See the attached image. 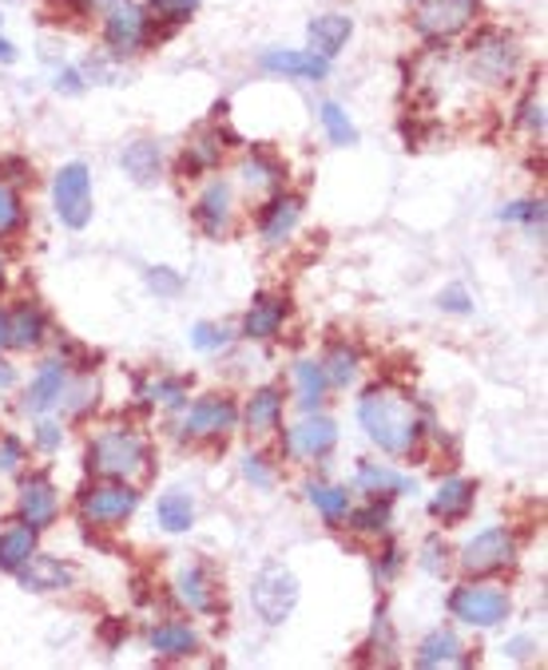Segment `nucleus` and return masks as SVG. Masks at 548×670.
<instances>
[{"mask_svg": "<svg viewBox=\"0 0 548 670\" xmlns=\"http://www.w3.org/2000/svg\"><path fill=\"white\" fill-rule=\"evenodd\" d=\"M358 417H362V429L369 433V441H378V449H386V453L394 456L409 453L421 433L413 401L394 393V389H369L358 404Z\"/></svg>", "mask_w": 548, "mask_h": 670, "instance_id": "f257e3e1", "label": "nucleus"}, {"mask_svg": "<svg viewBox=\"0 0 548 670\" xmlns=\"http://www.w3.org/2000/svg\"><path fill=\"white\" fill-rule=\"evenodd\" d=\"M143 464H148V444L128 429H111L88 444V468L100 476L128 480V476L143 473Z\"/></svg>", "mask_w": 548, "mask_h": 670, "instance_id": "f03ea898", "label": "nucleus"}, {"mask_svg": "<svg viewBox=\"0 0 548 670\" xmlns=\"http://www.w3.org/2000/svg\"><path fill=\"white\" fill-rule=\"evenodd\" d=\"M449 612L469 627H497L508 615V595L497 583H469L449 595Z\"/></svg>", "mask_w": 548, "mask_h": 670, "instance_id": "7ed1b4c3", "label": "nucleus"}, {"mask_svg": "<svg viewBox=\"0 0 548 670\" xmlns=\"http://www.w3.org/2000/svg\"><path fill=\"white\" fill-rule=\"evenodd\" d=\"M56 215H61L64 227L80 230L88 227L92 218V179H88V168L84 163H68V168L56 175Z\"/></svg>", "mask_w": 548, "mask_h": 670, "instance_id": "20e7f679", "label": "nucleus"}, {"mask_svg": "<svg viewBox=\"0 0 548 670\" xmlns=\"http://www.w3.org/2000/svg\"><path fill=\"white\" fill-rule=\"evenodd\" d=\"M250 603H255V612L267 623L290 619L294 603H299V580H294L287 568H267V572L255 580V587H250Z\"/></svg>", "mask_w": 548, "mask_h": 670, "instance_id": "39448f33", "label": "nucleus"}, {"mask_svg": "<svg viewBox=\"0 0 548 670\" xmlns=\"http://www.w3.org/2000/svg\"><path fill=\"white\" fill-rule=\"evenodd\" d=\"M136 504H140V493L128 488V484H96V488H88L80 496V512L88 523L111 528V523H120L123 516L136 512Z\"/></svg>", "mask_w": 548, "mask_h": 670, "instance_id": "423d86ee", "label": "nucleus"}, {"mask_svg": "<svg viewBox=\"0 0 548 670\" xmlns=\"http://www.w3.org/2000/svg\"><path fill=\"white\" fill-rule=\"evenodd\" d=\"M473 12H477V0H421L418 12H413V24H418L421 36L445 40L465 29Z\"/></svg>", "mask_w": 548, "mask_h": 670, "instance_id": "0eeeda50", "label": "nucleus"}, {"mask_svg": "<svg viewBox=\"0 0 548 670\" xmlns=\"http://www.w3.org/2000/svg\"><path fill=\"white\" fill-rule=\"evenodd\" d=\"M517 552V543L505 528H488V532L473 536V540L461 548V568L465 572H493V568H505Z\"/></svg>", "mask_w": 548, "mask_h": 670, "instance_id": "6e6552de", "label": "nucleus"}, {"mask_svg": "<svg viewBox=\"0 0 548 670\" xmlns=\"http://www.w3.org/2000/svg\"><path fill=\"white\" fill-rule=\"evenodd\" d=\"M104 40L116 52H136L148 40V17L136 4H116L108 12V24H104Z\"/></svg>", "mask_w": 548, "mask_h": 670, "instance_id": "1a4fd4ad", "label": "nucleus"}, {"mask_svg": "<svg viewBox=\"0 0 548 670\" xmlns=\"http://www.w3.org/2000/svg\"><path fill=\"white\" fill-rule=\"evenodd\" d=\"M21 520L36 532L56 520V488L49 476H29L21 484Z\"/></svg>", "mask_w": 548, "mask_h": 670, "instance_id": "9d476101", "label": "nucleus"}, {"mask_svg": "<svg viewBox=\"0 0 548 670\" xmlns=\"http://www.w3.org/2000/svg\"><path fill=\"white\" fill-rule=\"evenodd\" d=\"M235 424H239V409H235L227 397H207V401H200L191 409L183 429H187L191 436H211V433H227Z\"/></svg>", "mask_w": 548, "mask_h": 670, "instance_id": "9b49d317", "label": "nucleus"}, {"mask_svg": "<svg viewBox=\"0 0 548 670\" xmlns=\"http://www.w3.org/2000/svg\"><path fill=\"white\" fill-rule=\"evenodd\" d=\"M473 64H477L481 76L505 79L508 72L517 68V44L497 36V32H488V36H481L477 44H473Z\"/></svg>", "mask_w": 548, "mask_h": 670, "instance_id": "f8f14e48", "label": "nucleus"}, {"mask_svg": "<svg viewBox=\"0 0 548 670\" xmlns=\"http://www.w3.org/2000/svg\"><path fill=\"white\" fill-rule=\"evenodd\" d=\"M17 572H21V583L29 587V592H61V587H68L72 583L68 563L52 560V555H36V552H32Z\"/></svg>", "mask_w": 548, "mask_h": 670, "instance_id": "ddd939ff", "label": "nucleus"}, {"mask_svg": "<svg viewBox=\"0 0 548 670\" xmlns=\"http://www.w3.org/2000/svg\"><path fill=\"white\" fill-rule=\"evenodd\" d=\"M262 68L267 72H282V76H294V79H326L330 72V60L319 56V52H267L262 56Z\"/></svg>", "mask_w": 548, "mask_h": 670, "instance_id": "4468645a", "label": "nucleus"}, {"mask_svg": "<svg viewBox=\"0 0 548 670\" xmlns=\"http://www.w3.org/2000/svg\"><path fill=\"white\" fill-rule=\"evenodd\" d=\"M339 441V424L326 421V417H314V421H302L290 429V449L299 456H322L334 449Z\"/></svg>", "mask_w": 548, "mask_h": 670, "instance_id": "2eb2a0df", "label": "nucleus"}, {"mask_svg": "<svg viewBox=\"0 0 548 670\" xmlns=\"http://www.w3.org/2000/svg\"><path fill=\"white\" fill-rule=\"evenodd\" d=\"M350 32H354V24H350V17H339V12H330V17H319V20H310V48L319 52V56H339L342 48H346V40Z\"/></svg>", "mask_w": 548, "mask_h": 670, "instance_id": "dca6fc26", "label": "nucleus"}, {"mask_svg": "<svg viewBox=\"0 0 548 670\" xmlns=\"http://www.w3.org/2000/svg\"><path fill=\"white\" fill-rule=\"evenodd\" d=\"M195 218H200V227L207 230L211 238H219L223 230L230 227V187L227 183H211L203 191L200 207H195Z\"/></svg>", "mask_w": 548, "mask_h": 670, "instance_id": "f3484780", "label": "nucleus"}, {"mask_svg": "<svg viewBox=\"0 0 548 670\" xmlns=\"http://www.w3.org/2000/svg\"><path fill=\"white\" fill-rule=\"evenodd\" d=\"M473 484L469 480H445L438 488V496H433V504H429V512L438 516V520H461V516L469 512V504H473Z\"/></svg>", "mask_w": 548, "mask_h": 670, "instance_id": "a211bd4d", "label": "nucleus"}, {"mask_svg": "<svg viewBox=\"0 0 548 670\" xmlns=\"http://www.w3.org/2000/svg\"><path fill=\"white\" fill-rule=\"evenodd\" d=\"M61 393H64V365L61 361H49L41 374H36V381H32L24 409H29V413H44L49 404L61 401Z\"/></svg>", "mask_w": 548, "mask_h": 670, "instance_id": "6ab92c4d", "label": "nucleus"}, {"mask_svg": "<svg viewBox=\"0 0 548 670\" xmlns=\"http://www.w3.org/2000/svg\"><path fill=\"white\" fill-rule=\"evenodd\" d=\"M299 215H302V203L299 198H279V203H270L267 218H262V238H267L270 247L275 242H282V238L290 235V230L299 227Z\"/></svg>", "mask_w": 548, "mask_h": 670, "instance_id": "aec40b11", "label": "nucleus"}, {"mask_svg": "<svg viewBox=\"0 0 548 670\" xmlns=\"http://www.w3.org/2000/svg\"><path fill=\"white\" fill-rule=\"evenodd\" d=\"M32 552H36V528H29V523L9 528V532L0 536V568L4 572H17Z\"/></svg>", "mask_w": 548, "mask_h": 670, "instance_id": "412c9836", "label": "nucleus"}, {"mask_svg": "<svg viewBox=\"0 0 548 670\" xmlns=\"http://www.w3.org/2000/svg\"><path fill=\"white\" fill-rule=\"evenodd\" d=\"M282 314H287V306H282V302H275V298H259V302L250 306L243 329H247V337H259V342H267V337L279 334Z\"/></svg>", "mask_w": 548, "mask_h": 670, "instance_id": "4be33fe9", "label": "nucleus"}, {"mask_svg": "<svg viewBox=\"0 0 548 670\" xmlns=\"http://www.w3.org/2000/svg\"><path fill=\"white\" fill-rule=\"evenodd\" d=\"M151 647H155L160 655H168V659H183V655L200 651V635L187 631V627L168 623V627H155V631H151Z\"/></svg>", "mask_w": 548, "mask_h": 670, "instance_id": "5701e85b", "label": "nucleus"}, {"mask_svg": "<svg viewBox=\"0 0 548 670\" xmlns=\"http://www.w3.org/2000/svg\"><path fill=\"white\" fill-rule=\"evenodd\" d=\"M279 421H282V393L279 389H259L247 404V424L259 429V433H267V429H275Z\"/></svg>", "mask_w": 548, "mask_h": 670, "instance_id": "b1692460", "label": "nucleus"}, {"mask_svg": "<svg viewBox=\"0 0 548 670\" xmlns=\"http://www.w3.org/2000/svg\"><path fill=\"white\" fill-rule=\"evenodd\" d=\"M358 488H366V493L401 496V493H413V480H406V476H398V473H389V468H382V464H362V468H358Z\"/></svg>", "mask_w": 548, "mask_h": 670, "instance_id": "393cba45", "label": "nucleus"}, {"mask_svg": "<svg viewBox=\"0 0 548 670\" xmlns=\"http://www.w3.org/2000/svg\"><path fill=\"white\" fill-rule=\"evenodd\" d=\"M123 168H128V175L136 179V183H151L155 171H160V148L148 143V139L131 143V148L123 151Z\"/></svg>", "mask_w": 548, "mask_h": 670, "instance_id": "a878e982", "label": "nucleus"}, {"mask_svg": "<svg viewBox=\"0 0 548 670\" xmlns=\"http://www.w3.org/2000/svg\"><path fill=\"white\" fill-rule=\"evenodd\" d=\"M461 642L453 631H433L418 651V667H441V662H458Z\"/></svg>", "mask_w": 548, "mask_h": 670, "instance_id": "bb28decb", "label": "nucleus"}, {"mask_svg": "<svg viewBox=\"0 0 548 670\" xmlns=\"http://www.w3.org/2000/svg\"><path fill=\"white\" fill-rule=\"evenodd\" d=\"M307 496H310V504H314V508H319V512L326 516L330 523H342V520H346V512H350V493H346V488H330V484H310Z\"/></svg>", "mask_w": 548, "mask_h": 670, "instance_id": "cd10ccee", "label": "nucleus"}, {"mask_svg": "<svg viewBox=\"0 0 548 670\" xmlns=\"http://www.w3.org/2000/svg\"><path fill=\"white\" fill-rule=\"evenodd\" d=\"M180 595L195 607V612H215V599H211V580L203 568H187L180 575Z\"/></svg>", "mask_w": 548, "mask_h": 670, "instance_id": "c85d7f7f", "label": "nucleus"}, {"mask_svg": "<svg viewBox=\"0 0 548 670\" xmlns=\"http://www.w3.org/2000/svg\"><path fill=\"white\" fill-rule=\"evenodd\" d=\"M191 520H195V508H191V500L183 493H168L160 500V523L168 528V532H187Z\"/></svg>", "mask_w": 548, "mask_h": 670, "instance_id": "c756f323", "label": "nucleus"}, {"mask_svg": "<svg viewBox=\"0 0 548 670\" xmlns=\"http://www.w3.org/2000/svg\"><path fill=\"white\" fill-rule=\"evenodd\" d=\"M44 334V317L41 310H21L17 317H9V342L21 345V349H29V345H36Z\"/></svg>", "mask_w": 548, "mask_h": 670, "instance_id": "7c9ffc66", "label": "nucleus"}, {"mask_svg": "<svg viewBox=\"0 0 548 670\" xmlns=\"http://www.w3.org/2000/svg\"><path fill=\"white\" fill-rule=\"evenodd\" d=\"M294 377H299V389H302V409H319L322 393H326V369L314 361H302L299 369H294Z\"/></svg>", "mask_w": 548, "mask_h": 670, "instance_id": "2f4dec72", "label": "nucleus"}, {"mask_svg": "<svg viewBox=\"0 0 548 670\" xmlns=\"http://www.w3.org/2000/svg\"><path fill=\"white\" fill-rule=\"evenodd\" d=\"M322 123H326L330 139L339 143V148H350V143H358V128L346 119V111L339 104H322Z\"/></svg>", "mask_w": 548, "mask_h": 670, "instance_id": "473e14b6", "label": "nucleus"}, {"mask_svg": "<svg viewBox=\"0 0 548 670\" xmlns=\"http://www.w3.org/2000/svg\"><path fill=\"white\" fill-rule=\"evenodd\" d=\"M326 377L334 385H350L354 377H358V354L346 349V345H334L330 357H326Z\"/></svg>", "mask_w": 548, "mask_h": 670, "instance_id": "72a5a7b5", "label": "nucleus"}, {"mask_svg": "<svg viewBox=\"0 0 548 670\" xmlns=\"http://www.w3.org/2000/svg\"><path fill=\"white\" fill-rule=\"evenodd\" d=\"M279 175H282V171L262 155L243 163V179H247V183H255V187H275V183H279Z\"/></svg>", "mask_w": 548, "mask_h": 670, "instance_id": "f704fd0d", "label": "nucleus"}, {"mask_svg": "<svg viewBox=\"0 0 548 670\" xmlns=\"http://www.w3.org/2000/svg\"><path fill=\"white\" fill-rule=\"evenodd\" d=\"M354 528H358V532H386V528H389V504H369V508L354 512Z\"/></svg>", "mask_w": 548, "mask_h": 670, "instance_id": "c9c22d12", "label": "nucleus"}, {"mask_svg": "<svg viewBox=\"0 0 548 670\" xmlns=\"http://www.w3.org/2000/svg\"><path fill=\"white\" fill-rule=\"evenodd\" d=\"M143 393H148L151 401L160 397L163 404H171V409H175V404H180L183 397H187V389H183V381H175V377H171V381H151L148 389H143Z\"/></svg>", "mask_w": 548, "mask_h": 670, "instance_id": "e433bc0d", "label": "nucleus"}, {"mask_svg": "<svg viewBox=\"0 0 548 670\" xmlns=\"http://www.w3.org/2000/svg\"><path fill=\"white\" fill-rule=\"evenodd\" d=\"M17 223H21V198L0 183V230H12Z\"/></svg>", "mask_w": 548, "mask_h": 670, "instance_id": "4c0bfd02", "label": "nucleus"}, {"mask_svg": "<svg viewBox=\"0 0 548 670\" xmlns=\"http://www.w3.org/2000/svg\"><path fill=\"white\" fill-rule=\"evenodd\" d=\"M151 9L160 12L163 20H187L191 12L200 9V0H151Z\"/></svg>", "mask_w": 548, "mask_h": 670, "instance_id": "58836bf2", "label": "nucleus"}, {"mask_svg": "<svg viewBox=\"0 0 548 670\" xmlns=\"http://www.w3.org/2000/svg\"><path fill=\"white\" fill-rule=\"evenodd\" d=\"M191 342H195V349H223L227 345V329L223 326H195V334H191Z\"/></svg>", "mask_w": 548, "mask_h": 670, "instance_id": "ea45409f", "label": "nucleus"}, {"mask_svg": "<svg viewBox=\"0 0 548 670\" xmlns=\"http://www.w3.org/2000/svg\"><path fill=\"white\" fill-rule=\"evenodd\" d=\"M505 218H525V223H545V203H517V207H505L501 210Z\"/></svg>", "mask_w": 548, "mask_h": 670, "instance_id": "a19ab883", "label": "nucleus"}, {"mask_svg": "<svg viewBox=\"0 0 548 670\" xmlns=\"http://www.w3.org/2000/svg\"><path fill=\"white\" fill-rule=\"evenodd\" d=\"M17 464H21V441H12V436H4V441H0V468H17Z\"/></svg>", "mask_w": 548, "mask_h": 670, "instance_id": "79ce46f5", "label": "nucleus"}, {"mask_svg": "<svg viewBox=\"0 0 548 670\" xmlns=\"http://www.w3.org/2000/svg\"><path fill=\"white\" fill-rule=\"evenodd\" d=\"M525 128L528 131H545V104H540V99H528L525 104Z\"/></svg>", "mask_w": 548, "mask_h": 670, "instance_id": "37998d69", "label": "nucleus"}, {"mask_svg": "<svg viewBox=\"0 0 548 670\" xmlns=\"http://www.w3.org/2000/svg\"><path fill=\"white\" fill-rule=\"evenodd\" d=\"M426 572H445V548H441L438 540H429L426 543Z\"/></svg>", "mask_w": 548, "mask_h": 670, "instance_id": "c03bdc74", "label": "nucleus"}, {"mask_svg": "<svg viewBox=\"0 0 548 670\" xmlns=\"http://www.w3.org/2000/svg\"><path fill=\"white\" fill-rule=\"evenodd\" d=\"M148 282H151V290H160V294H175V290H180V278L171 274V270H155Z\"/></svg>", "mask_w": 548, "mask_h": 670, "instance_id": "a18cd8bd", "label": "nucleus"}, {"mask_svg": "<svg viewBox=\"0 0 548 670\" xmlns=\"http://www.w3.org/2000/svg\"><path fill=\"white\" fill-rule=\"evenodd\" d=\"M441 306H445V310H458V314H469V310H473V306H469L465 290H458V287L445 290V294H441Z\"/></svg>", "mask_w": 548, "mask_h": 670, "instance_id": "49530a36", "label": "nucleus"}, {"mask_svg": "<svg viewBox=\"0 0 548 670\" xmlns=\"http://www.w3.org/2000/svg\"><path fill=\"white\" fill-rule=\"evenodd\" d=\"M36 441H41V449H56V444H61V429H56L52 421H44L41 433H36Z\"/></svg>", "mask_w": 548, "mask_h": 670, "instance_id": "de8ad7c7", "label": "nucleus"}, {"mask_svg": "<svg viewBox=\"0 0 548 670\" xmlns=\"http://www.w3.org/2000/svg\"><path fill=\"white\" fill-rule=\"evenodd\" d=\"M247 476H250L255 484H270V473L259 464V456H247Z\"/></svg>", "mask_w": 548, "mask_h": 670, "instance_id": "09e8293b", "label": "nucleus"}, {"mask_svg": "<svg viewBox=\"0 0 548 670\" xmlns=\"http://www.w3.org/2000/svg\"><path fill=\"white\" fill-rule=\"evenodd\" d=\"M528 651H533V642H528V639H513V642H508V655H513V659H528Z\"/></svg>", "mask_w": 548, "mask_h": 670, "instance_id": "8fccbe9b", "label": "nucleus"}, {"mask_svg": "<svg viewBox=\"0 0 548 670\" xmlns=\"http://www.w3.org/2000/svg\"><path fill=\"white\" fill-rule=\"evenodd\" d=\"M394 568H398V548H386V560H382V580H386L389 572H394Z\"/></svg>", "mask_w": 548, "mask_h": 670, "instance_id": "3c124183", "label": "nucleus"}, {"mask_svg": "<svg viewBox=\"0 0 548 670\" xmlns=\"http://www.w3.org/2000/svg\"><path fill=\"white\" fill-rule=\"evenodd\" d=\"M12 381H17V374H12V365L0 361V389H9Z\"/></svg>", "mask_w": 548, "mask_h": 670, "instance_id": "603ef678", "label": "nucleus"}, {"mask_svg": "<svg viewBox=\"0 0 548 670\" xmlns=\"http://www.w3.org/2000/svg\"><path fill=\"white\" fill-rule=\"evenodd\" d=\"M12 56H17V48H12V44H9V40H4V36H0V60H12Z\"/></svg>", "mask_w": 548, "mask_h": 670, "instance_id": "864d4df0", "label": "nucleus"}, {"mask_svg": "<svg viewBox=\"0 0 548 670\" xmlns=\"http://www.w3.org/2000/svg\"><path fill=\"white\" fill-rule=\"evenodd\" d=\"M0 345H9V317L0 314Z\"/></svg>", "mask_w": 548, "mask_h": 670, "instance_id": "5fc2aeb1", "label": "nucleus"}, {"mask_svg": "<svg viewBox=\"0 0 548 670\" xmlns=\"http://www.w3.org/2000/svg\"><path fill=\"white\" fill-rule=\"evenodd\" d=\"M0 282H4V262H0Z\"/></svg>", "mask_w": 548, "mask_h": 670, "instance_id": "6e6d98bb", "label": "nucleus"}]
</instances>
